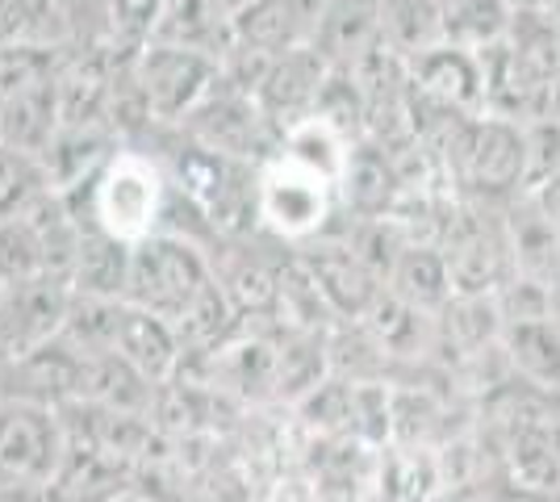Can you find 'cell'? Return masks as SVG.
Masks as SVG:
<instances>
[{"label":"cell","mask_w":560,"mask_h":502,"mask_svg":"<svg viewBox=\"0 0 560 502\" xmlns=\"http://www.w3.org/2000/svg\"><path fill=\"white\" fill-rule=\"evenodd\" d=\"M80 214L121 243H142L164 231L172 206V176L151 147H117L109 164L84 189L68 192Z\"/></svg>","instance_id":"1"},{"label":"cell","mask_w":560,"mask_h":502,"mask_svg":"<svg viewBox=\"0 0 560 502\" xmlns=\"http://www.w3.org/2000/svg\"><path fill=\"white\" fill-rule=\"evenodd\" d=\"M213 285V256L188 235L160 231L151 240L130 247L126 272V302L147 314H160L167 323H180L201 293Z\"/></svg>","instance_id":"2"},{"label":"cell","mask_w":560,"mask_h":502,"mask_svg":"<svg viewBox=\"0 0 560 502\" xmlns=\"http://www.w3.org/2000/svg\"><path fill=\"white\" fill-rule=\"evenodd\" d=\"M339 206V185L310 172L305 164L277 155L259 167L256 176V214L259 231L289 243L323 240Z\"/></svg>","instance_id":"3"},{"label":"cell","mask_w":560,"mask_h":502,"mask_svg":"<svg viewBox=\"0 0 560 502\" xmlns=\"http://www.w3.org/2000/svg\"><path fill=\"white\" fill-rule=\"evenodd\" d=\"M172 130H180L192 143L210 147L218 155H231V160L252 167H264L268 160H277L280 143H284V135L272 126V118L264 114V105L256 96L226 84L222 72H218V84L206 93V101Z\"/></svg>","instance_id":"4"},{"label":"cell","mask_w":560,"mask_h":502,"mask_svg":"<svg viewBox=\"0 0 560 502\" xmlns=\"http://www.w3.org/2000/svg\"><path fill=\"white\" fill-rule=\"evenodd\" d=\"M68 444V419L59 407L30 398L0 402V486L55 481Z\"/></svg>","instance_id":"5"},{"label":"cell","mask_w":560,"mask_h":502,"mask_svg":"<svg viewBox=\"0 0 560 502\" xmlns=\"http://www.w3.org/2000/svg\"><path fill=\"white\" fill-rule=\"evenodd\" d=\"M135 72L147 93V105L155 114V126H180V121L206 101L218 84V59L201 50L172 47V43H147L135 50Z\"/></svg>","instance_id":"6"},{"label":"cell","mask_w":560,"mask_h":502,"mask_svg":"<svg viewBox=\"0 0 560 502\" xmlns=\"http://www.w3.org/2000/svg\"><path fill=\"white\" fill-rule=\"evenodd\" d=\"M298 260L310 268V277L318 281L323 297L330 302L335 318H364L376 306V297L385 293V281L376 277L369 264L351 252V243L339 240H310L302 243Z\"/></svg>","instance_id":"7"},{"label":"cell","mask_w":560,"mask_h":502,"mask_svg":"<svg viewBox=\"0 0 560 502\" xmlns=\"http://www.w3.org/2000/svg\"><path fill=\"white\" fill-rule=\"evenodd\" d=\"M410 89L447 114H465V118L486 114V72H481L477 50L444 43L410 59Z\"/></svg>","instance_id":"8"},{"label":"cell","mask_w":560,"mask_h":502,"mask_svg":"<svg viewBox=\"0 0 560 502\" xmlns=\"http://www.w3.org/2000/svg\"><path fill=\"white\" fill-rule=\"evenodd\" d=\"M327 75H330V63L310 43L284 50L277 63H272V72L264 75V84H259L256 101L264 105V114L272 118V126H277L280 135L318 114Z\"/></svg>","instance_id":"9"},{"label":"cell","mask_w":560,"mask_h":502,"mask_svg":"<svg viewBox=\"0 0 560 502\" xmlns=\"http://www.w3.org/2000/svg\"><path fill=\"white\" fill-rule=\"evenodd\" d=\"M55 75H59V68H47V72H34L25 80H13L9 89H0V143H13L22 151H34V155L47 151L55 130L63 126Z\"/></svg>","instance_id":"10"},{"label":"cell","mask_w":560,"mask_h":502,"mask_svg":"<svg viewBox=\"0 0 560 502\" xmlns=\"http://www.w3.org/2000/svg\"><path fill=\"white\" fill-rule=\"evenodd\" d=\"M401 197H406V180H401L397 160L385 147L360 139V143L351 147L348 172H343V180H339V201L348 206V214L351 218H389V214H397Z\"/></svg>","instance_id":"11"},{"label":"cell","mask_w":560,"mask_h":502,"mask_svg":"<svg viewBox=\"0 0 560 502\" xmlns=\"http://www.w3.org/2000/svg\"><path fill=\"white\" fill-rule=\"evenodd\" d=\"M121 360H130L142 377H151L155 385H167L180 364H185V339L176 331V323H167L160 314H147L139 306L126 302V314H121V327H117V348Z\"/></svg>","instance_id":"12"},{"label":"cell","mask_w":560,"mask_h":502,"mask_svg":"<svg viewBox=\"0 0 560 502\" xmlns=\"http://www.w3.org/2000/svg\"><path fill=\"white\" fill-rule=\"evenodd\" d=\"M502 235H506V252H511V268L523 277H536L544 285H552L560 277V235L548 222V214L536 206L532 192H518L506 206L502 218Z\"/></svg>","instance_id":"13"},{"label":"cell","mask_w":560,"mask_h":502,"mask_svg":"<svg viewBox=\"0 0 560 502\" xmlns=\"http://www.w3.org/2000/svg\"><path fill=\"white\" fill-rule=\"evenodd\" d=\"M55 486L71 502H117L135 490V460L109 453L89 440H71L68 456L55 474Z\"/></svg>","instance_id":"14"},{"label":"cell","mask_w":560,"mask_h":502,"mask_svg":"<svg viewBox=\"0 0 560 502\" xmlns=\"http://www.w3.org/2000/svg\"><path fill=\"white\" fill-rule=\"evenodd\" d=\"M360 323L373 331L385 360H410L415 364L427 352H435V343H440V314L397 297L389 285H385V293L376 297V306Z\"/></svg>","instance_id":"15"},{"label":"cell","mask_w":560,"mask_h":502,"mask_svg":"<svg viewBox=\"0 0 560 502\" xmlns=\"http://www.w3.org/2000/svg\"><path fill=\"white\" fill-rule=\"evenodd\" d=\"M151 43H172V47L201 50L222 63V55L234 43L231 9L222 0H164L160 22L151 30Z\"/></svg>","instance_id":"16"},{"label":"cell","mask_w":560,"mask_h":502,"mask_svg":"<svg viewBox=\"0 0 560 502\" xmlns=\"http://www.w3.org/2000/svg\"><path fill=\"white\" fill-rule=\"evenodd\" d=\"M381 43V0H327L310 47L330 68H355Z\"/></svg>","instance_id":"17"},{"label":"cell","mask_w":560,"mask_h":502,"mask_svg":"<svg viewBox=\"0 0 560 502\" xmlns=\"http://www.w3.org/2000/svg\"><path fill=\"white\" fill-rule=\"evenodd\" d=\"M502 456H506L511 486L532 490V494H557L560 490L557 423H511Z\"/></svg>","instance_id":"18"},{"label":"cell","mask_w":560,"mask_h":502,"mask_svg":"<svg viewBox=\"0 0 560 502\" xmlns=\"http://www.w3.org/2000/svg\"><path fill=\"white\" fill-rule=\"evenodd\" d=\"M502 352L523 382L560 398V323L557 318H527V323H506L502 331Z\"/></svg>","instance_id":"19"},{"label":"cell","mask_w":560,"mask_h":502,"mask_svg":"<svg viewBox=\"0 0 560 502\" xmlns=\"http://www.w3.org/2000/svg\"><path fill=\"white\" fill-rule=\"evenodd\" d=\"M381 43L406 63L444 47V4L440 0H381Z\"/></svg>","instance_id":"20"},{"label":"cell","mask_w":560,"mask_h":502,"mask_svg":"<svg viewBox=\"0 0 560 502\" xmlns=\"http://www.w3.org/2000/svg\"><path fill=\"white\" fill-rule=\"evenodd\" d=\"M126 272H130V243L114 240L96 222H84V240H80L71 289L75 293H93V297H121L126 293Z\"/></svg>","instance_id":"21"},{"label":"cell","mask_w":560,"mask_h":502,"mask_svg":"<svg viewBox=\"0 0 560 502\" xmlns=\"http://www.w3.org/2000/svg\"><path fill=\"white\" fill-rule=\"evenodd\" d=\"M376 486H381L385 502H435L440 486H444V465H440L435 448L385 444Z\"/></svg>","instance_id":"22"},{"label":"cell","mask_w":560,"mask_h":502,"mask_svg":"<svg viewBox=\"0 0 560 502\" xmlns=\"http://www.w3.org/2000/svg\"><path fill=\"white\" fill-rule=\"evenodd\" d=\"M385 285L394 289L397 297L415 302L422 311L440 314L452 302V277H447V260L435 243H410L397 256L394 272Z\"/></svg>","instance_id":"23"},{"label":"cell","mask_w":560,"mask_h":502,"mask_svg":"<svg viewBox=\"0 0 560 502\" xmlns=\"http://www.w3.org/2000/svg\"><path fill=\"white\" fill-rule=\"evenodd\" d=\"M231 25H234V43L256 47L264 55H284V50L310 43L305 25L293 17V9L284 0H252L238 13H231Z\"/></svg>","instance_id":"24"},{"label":"cell","mask_w":560,"mask_h":502,"mask_svg":"<svg viewBox=\"0 0 560 502\" xmlns=\"http://www.w3.org/2000/svg\"><path fill=\"white\" fill-rule=\"evenodd\" d=\"M351 147L355 143H351L339 126H330L327 118H318V114H314V118H305L302 126L284 130L280 155H289V160L305 164L310 172L327 176L330 185H339V180H343V172H348Z\"/></svg>","instance_id":"25"},{"label":"cell","mask_w":560,"mask_h":502,"mask_svg":"<svg viewBox=\"0 0 560 502\" xmlns=\"http://www.w3.org/2000/svg\"><path fill=\"white\" fill-rule=\"evenodd\" d=\"M444 4V43L465 50H486L511 30V0H440Z\"/></svg>","instance_id":"26"},{"label":"cell","mask_w":560,"mask_h":502,"mask_svg":"<svg viewBox=\"0 0 560 502\" xmlns=\"http://www.w3.org/2000/svg\"><path fill=\"white\" fill-rule=\"evenodd\" d=\"M50 189V176L43 155L22 151L13 143H0V218L22 214Z\"/></svg>","instance_id":"27"},{"label":"cell","mask_w":560,"mask_h":502,"mask_svg":"<svg viewBox=\"0 0 560 502\" xmlns=\"http://www.w3.org/2000/svg\"><path fill=\"white\" fill-rule=\"evenodd\" d=\"M38 277H50V272L34 222L25 214L0 218V285H22Z\"/></svg>","instance_id":"28"},{"label":"cell","mask_w":560,"mask_h":502,"mask_svg":"<svg viewBox=\"0 0 560 502\" xmlns=\"http://www.w3.org/2000/svg\"><path fill=\"white\" fill-rule=\"evenodd\" d=\"M164 0H105L109 17V47L121 55H135L151 43V30L160 22Z\"/></svg>","instance_id":"29"},{"label":"cell","mask_w":560,"mask_h":502,"mask_svg":"<svg viewBox=\"0 0 560 502\" xmlns=\"http://www.w3.org/2000/svg\"><path fill=\"white\" fill-rule=\"evenodd\" d=\"M523 139H527V189H539L544 180L560 176V121H523Z\"/></svg>","instance_id":"30"},{"label":"cell","mask_w":560,"mask_h":502,"mask_svg":"<svg viewBox=\"0 0 560 502\" xmlns=\"http://www.w3.org/2000/svg\"><path fill=\"white\" fill-rule=\"evenodd\" d=\"M0 502H71L55 481H30V486H0Z\"/></svg>","instance_id":"31"},{"label":"cell","mask_w":560,"mask_h":502,"mask_svg":"<svg viewBox=\"0 0 560 502\" xmlns=\"http://www.w3.org/2000/svg\"><path fill=\"white\" fill-rule=\"evenodd\" d=\"M532 197H536V206L548 214V222L557 226V235H560V176H552V180H544L539 189H527Z\"/></svg>","instance_id":"32"},{"label":"cell","mask_w":560,"mask_h":502,"mask_svg":"<svg viewBox=\"0 0 560 502\" xmlns=\"http://www.w3.org/2000/svg\"><path fill=\"white\" fill-rule=\"evenodd\" d=\"M486 502H544V494H532V490L506 486V490H493V494H486Z\"/></svg>","instance_id":"33"},{"label":"cell","mask_w":560,"mask_h":502,"mask_svg":"<svg viewBox=\"0 0 560 502\" xmlns=\"http://www.w3.org/2000/svg\"><path fill=\"white\" fill-rule=\"evenodd\" d=\"M514 13H548L552 9V0H511Z\"/></svg>","instance_id":"34"},{"label":"cell","mask_w":560,"mask_h":502,"mask_svg":"<svg viewBox=\"0 0 560 502\" xmlns=\"http://www.w3.org/2000/svg\"><path fill=\"white\" fill-rule=\"evenodd\" d=\"M552 318L560 323V277L552 281Z\"/></svg>","instance_id":"35"},{"label":"cell","mask_w":560,"mask_h":502,"mask_svg":"<svg viewBox=\"0 0 560 502\" xmlns=\"http://www.w3.org/2000/svg\"><path fill=\"white\" fill-rule=\"evenodd\" d=\"M117 502H151V499H142L139 490H130V494H121V499H117Z\"/></svg>","instance_id":"36"},{"label":"cell","mask_w":560,"mask_h":502,"mask_svg":"<svg viewBox=\"0 0 560 502\" xmlns=\"http://www.w3.org/2000/svg\"><path fill=\"white\" fill-rule=\"evenodd\" d=\"M222 4H226L231 13H238V9H243V4H252V0H222Z\"/></svg>","instance_id":"37"},{"label":"cell","mask_w":560,"mask_h":502,"mask_svg":"<svg viewBox=\"0 0 560 502\" xmlns=\"http://www.w3.org/2000/svg\"><path fill=\"white\" fill-rule=\"evenodd\" d=\"M0 293H4V285H0Z\"/></svg>","instance_id":"38"}]
</instances>
